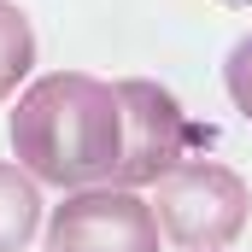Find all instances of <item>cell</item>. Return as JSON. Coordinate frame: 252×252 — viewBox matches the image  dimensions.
Returning a JSON list of instances; mask_svg holds the SVG:
<instances>
[{
    "label": "cell",
    "instance_id": "6da1fadb",
    "mask_svg": "<svg viewBox=\"0 0 252 252\" xmlns=\"http://www.w3.org/2000/svg\"><path fill=\"white\" fill-rule=\"evenodd\" d=\"M18 164L53 188H100L118 164V94L82 70L41 76L12 112Z\"/></svg>",
    "mask_w": 252,
    "mask_h": 252
},
{
    "label": "cell",
    "instance_id": "7a4b0ae2",
    "mask_svg": "<svg viewBox=\"0 0 252 252\" xmlns=\"http://www.w3.org/2000/svg\"><path fill=\"white\" fill-rule=\"evenodd\" d=\"M247 211H252V193L247 182L229 170V164H176L158 176V235H170L182 252L199 247H229L241 229H247Z\"/></svg>",
    "mask_w": 252,
    "mask_h": 252
},
{
    "label": "cell",
    "instance_id": "3957f363",
    "mask_svg": "<svg viewBox=\"0 0 252 252\" xmlns=\"http://www.w3.org/2000/svg\"><path fill=\"white\" fill-rule=\"evenodd\" d=\"M118 94V164H112V182L118 188H147L158 182L164 170L182 164V147H188V124H182V106L158 88V82H112Z\"/></svg>",
    "mask_w": 252,
    "mask_h": 252
},
{
    "label": "cell",
    "instance_id": "277c9868",
    "mask_svg": "<svg viewBox=\"0 0 252 252\" xmlns=\"http://www.w3.org/2000/svg\"><path fill=\"white\" fill-rule=\"evenodd\" d=\"M158 217L129 188H76L47 223V252H158Z\"/></svg>",
    "mask_w": 252,
    "mask_h": 252
},
{
    "label": "cell",
    "instance_id": "5b68a950",
    "mask_svg": "<svg viewBox=\"0 0 252 252\" xmlns=\"http://www.w3.org/2000/svg\"><path fill=\"white\" fill-rule=\"evenodd\" d=\"M41 229V188L24 164H0V252H24Z\"/></svg>",
    "mask_w": 252,
    "mask_h": 252
},
{
    "label": "cell",
    "instance_id": "8992f818",
    "mask_svg": "<svg viewBox=\"0 0 252 252\" xmlns=\"http://www.w3.org/2000/svg\"><path fill=\"white\" fill-rule=\"evenodd\" d=\"M30 64H35V30L12 0H0V94H12L30 76Z\"/></svg>",
    "mask_w": 252,
    "mask_h": 252
},
{
    "label": "cell",
    "instance_id": "52a82bcc",
    "mask_svg": "<svg viewBox=\"0 0 252 252\" xmlns=\"http://www.w3.org/2000/svg\"><path fill=\"white\" fill-rule=\"evenodd\" d=\"M223 82H229V100H235V112L252 124V35L229 53V64H223Z\"/></svg>",
    "mask_w": 252,
    "mask_h": 252
},
{
    "label": "cell",
    "instance_id": "ba28073f",
    "mask_svg": "<svg viewBox=\"0 0 252 252\" xmlns=\"http://www.w3.org/2000/svg\"><path fill=\"white\" fill-rule=\"evenodd\" d=\"M199 252H217V247H199Z\"/></svg>",
    "mask_w": 252,
    "mask_h": 252
}]
</instances>
